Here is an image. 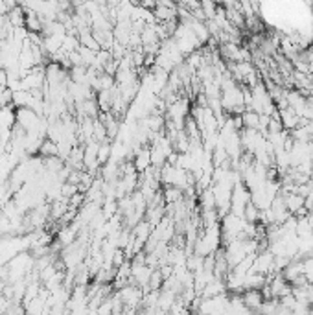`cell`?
<instances>
[{"label": "cell", "mask_w": 313, "mask_h": 315, "mask_svg": "<svg viewBox=\"0 0 313 315\" xmlns=\"http://www.w3.org/2000/svg\"><path fill=\"white\" fill-rule=\"evenodd\" d=\"M76 192H80V190H78V184L69 183V181L61 183V195H63V197H72Z\"/></svg>", "instance_id": "obj_5"}, {"label": "cell", "mask_w": 313, "mask_h": 315, "mask_svg": "<svg viewBox=\"0 0 313 315\" xmlns=\"http://www.w3.org/2000/svg\"><path fill=\"white\" fill-rule=\"evenodd\" d=\"M8 19H10V23H12L15 28L24 26V23H26V8L15 6L13 10L8 12Z\"/></svg>", "instance_id": "obj_2"}, {"label": "cell", "mask_w": 313, "mask_h": 315, "mask_svg": "<svg viewBox=\"0 0 313 315\" xmlns=\"http://www.w3.org/2000/svg\"><path fill=\"white\" fill-rule=\"evenodd\" d=\"M135 170H137L138 173L146 172L149 166H151V149L149 148H140L135 153Z\"/></svg>", "instance_id": "obj_1"}, {"label": "cell", "mask_w": 313, "mask_h": 315, "mask_svg": "<svg viewBox=\"0 0 313 315\" xmlns=\"http://www.w3.org/2000/svg\"><path fill=\"white\" fill-rule=\"evenodd\" d=\"M8 6H6V0H0V17H6L8 15Z\"/></svg>", "instance_id": "obj_6"}, {"label": "cell", "mask_w": 313, "mask_h": 315, "mask_svg": "<svg viewBox=\"0 0 313 315\" xmlns=\"http://www.w3.org/2000/svg\"><path fill=\"white\" fill-rule=\"evenodd\" d=\"M39 153L43 155V157H54V155H57V153H59L57 142H54L52 138H45V140L41 142Z\"/></svg>", "instance_id": "obj_3"}, {"label": "cell", "mask_w": 313, "mask_h": 315, "mask_svg": "<svg viewBox=\"0 0 313 315\" xmlns=\"http://www.w3.org/2000/svg\"><path fill=\"white\" fill-rule=\"evenodd\" d=\"M201 8H203V12H205V15H206V21L216 17L217 6L214 0H201Z\"/></svg>", "instance_id": "obj_4"}]
</instances>
